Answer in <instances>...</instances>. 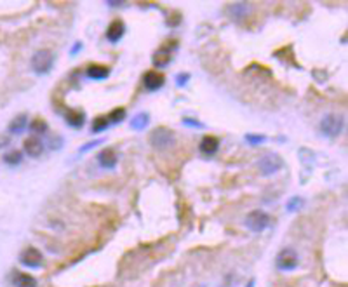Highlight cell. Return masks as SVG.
I'll return each instance as SVG.
<instances>
[{
	"label": "cell",
	"instance_id": "6da1fadb",
	"mask_svg": "<svg viewBox=\"0 0 348 287\" xmlns=\"http://www.w3.org/2000/svg\"><path fill=\"white\" fill-rule=\"evenodd\" d=\"M343 129H345V118L341 115L329 113V115H326L322 120H320V131L329 137L340 136Z\"/></svg>",
	"mask_w": 348,
	"mask_h": 287
},
{
	"label": "cell",
	"instance_id": "7a4b0ae2",
	"mask_svg": "<svg viewBox=\"0 0 348 287\" xmlns=\"http://www.w3.org/2000/svg\"><path fill=\"white\" fill-rule=\"evenodd\" d=\"M52 65H54V54L47 49L37 51L34 54V58H32V68H34V71L38 73V75L49 73Z\"/></svg>",
	"mask_w": 348,
	"mask_h": 287
},
{
	"label": "cell",
	"instance_id": "3957f363",
	"mask_svg": "<svg viewBox=\"0 0 348 287\" xmlns=\"http://www.w3.org/2000/svg\"><path fill=\"white\" fill-rule=\"evenodd\" d=\"M176 137H174V133L167 127H157L154 133L150 134V143L157 148V150H167L174 145Z\"/></svg>",
	"mask_w": 348,
	"mask_h": 287
},
{
	"label": "cell",
	"instance_id": "277c9868",
	"mask_svg": "<svg viewBox=\"0 0 348 287\" xmlns=\"http://www.w3.org/2000/svg\"><path fill=\"white\" fill-rule=\"evenodd\" d=\"M270 216L266 214L265 211H260V209H256V211H251L245 216V226H247L251 232H254V233H260V232H263L265 228H268L270 226Z\"/></svg>",
	"mask_w": 348,
	"mask_h": 287
},
{
	"label": "cell",
	"instance_id": "5b68a950",
	"mask_svg": "<svg viewBox=\"0 0 348 287\" xmlns=\"http://www.w3.org/2000/svg\"><path fill=\"white\" fill-rule=\"evenodd\" d=\"M258 167H260V171L263 176H272L284 167V160H282V157L277 153H266L265 157L260 158Z\"/></svg>",
	"mask_w": 348,
	"mask_h": 287
},
{
	"label": "cell",
	"instance_id": "8992f818",
	"mask_svg": "<svg viewBox=\"0 0 348 287\" xmlns=\"http://www.w3.org/2000/svg\"><path fill=\"white\" fill-rule=\"evenodd\" d=\"M298 256L293 249H284L278 253L277 259H275V265H277L278 270L282 271H289V270H295L298 267Z\"/></svg>",
	"mask_w": 348,
	"mask_h": 287
},
{
	"label": "cell",
	"instance_id": "52a82bcc",
	"mask_svg": "<svg viewBox=\"0 0 348 287\" xmlns=\"http://www.w3.org/2000/svg\"><path fill=\"white\" fill-rule=\"evenodd\" d=\"M174 47H176V42H171V44L160 47V49L155 52L154 58H152V61H154L155 67L162 68V67H166V65H169L171 59H173V49Z\"/></svg>",
	"mask_w": 348,
	"mask_h": 287
},
{
	"label": "cell",
	"instance_id": "ba28073f",
	"mask_svg": "<svg viewBox=\"0 0 348 287\" xmlns=\"http://www.w3.org/2000/svg\"><path fill=\"white\" fill-rule=\"evenodd\" d=\"M164 82H166V77L162 75L160 71H146L145 77H143V84L148 91H158L164 85Z\"/></svg>",
	"mask_w": 348,
	"mask_h": 287
},
{
	"label": "cell",
	"instance_id": "9c48e42d",
	"mask_svg": "<svg viewBox=\"0 0 348 287\" xmlns=\"http://www.w3.org/2000/svg\"><path fill=\"white\" fill-rule=\"evenodd\" d=\"M42 254L38 249H35V247H28V249L23 251V254H21V263L25 265V267H30V268H35V267H40L42 265Z\"/></svg>",
	"mask_w": 348,
	"mask_h": 287
},
{
	"label": "cell",
	"instance_id": "30bf717a",
	"mask_svg": "<svg viewBox=\"0 0 348 287\" xmlns=\"http://www.w3.org/2000/svg\"><path fill=\"white\" fill-rule=\"evenodd\" d=\"M23 148H25V152L30 155V157H40L42 152H44V143H42L40 137L32 136V137H26L25 139Z\"/></svg>",
	"mask_w": 348,
	"mask_h": 287
},
{
	"label": "cell",
	"instance_id": "8fae6325",
	"mask_svg": "<svg viewBox=\"0 0 348 287\" xmlns=\"http://www.w3.org/2000/svg\"><path fill=\"white\" fill-rule=\"evenodd\" d=\"M125 34V26H124V21L121 19H115L110 23V26H108L106 30V38L110 42H119L122 37H124Z\"/></svg>",
	"mask_w": 348,
	"mask_h": 287
},
{
	"label": "cell",
	"instance_id": "7c38bea8",
	"mask_svg": "<svg viewBox=\"0 0 348 287\" xmlns=\"http://www.w3.org/2000/svg\"><path fill=\"white\" fill-rule=\"evenodd\" d=\"M249 11H251V5L239 2V4H232V5H230V9H228V14H230V17H232V19L242 21L249 14Z\"/></svg>",
	"mask_w": 348,
	"mask_h": 287
},
{
	"label": "cell",
	"instance_id": "4fadbf2b",
	"mask_svg": "<svg viewBox=\"0 0 348 287\" xmlns=\"http://www.w3.org/2000/svg\"><path fill=\"white\" fill-rule=\"evenodd\" d=\"M220 148V139L214 136H206L200 141V152L206 155H214Z\"/></svg>",
	"mask_w": 348,
	"mask_h": 287
},
{
	"label": "cell",
	"instance_id": "5bb4252c",
	"mask_svg": "<svg viewBox=\"0 0 348 287\" xmlns=\"http://www.w3.org/2000/svg\"><path fill=\"white\" fill-rule=\"evenodd\" d=\"M110 75V68L104 65H89L87 67V77L94 80H103Z\"/></svg>",
	"mask_w": 348,
	"mask_h": 287
},
{
	"label": "cell",
	"instance_id": "9a60e30c",
	"mask_svg": "<svg viewBox=\"0 0 348 287\" xmlns=\"http://www.w3.org/2000/svg\"><path fill=\"white\" fill-rule=\"evenodd\" d=\"M65 118H67V122L71 125V127L80 129V127L84 125V122H86V113L80 112V110H70V112H67Z\"/></svg>",
	"mask_w": 348,
	"mask_h": 287
},
{
	"label": "cell",
	"instance_id": "2e32d148",
	"mask_svg": "<svg viewBox=\"0 0 348 287\" xmlns=\"http://www.w3.org/2000/svg\"><path fill=\"white\" fill-rule=\"evenodd\" d=\"M98 160H100V164L103 167L112 169V167H115V164H117V153L112 150V148H106V150H103L100 155H98Z\"/></svg>",
	"mask_w": 348,
	"mask_h": 287
},
{
	"label": "cell",
	"instance_id": "e0dca14e",
	"mask_svg": "<svg viewBox=\"0 0 348 287\" xmlns=\"http://www.w3.org/2000/svg\"><path fill=\"white\" fill-rule=\"evenodd\" d=\"M13 284L16 287H37V280L28 273H16L13 279Z\"/></svg>",
	"mask_w": 348,
	"mask_h": 287
},
{
	"label": "cell",
	"instance_id": "ac0fdd59",
	"mask_svg": "<svg viewBox=\"0 0 348 287\" xmlns=\"http://www.w3.org/2000/svg\"><path fill=\"white\" fill-rule=\"evenodd\" d=\"M26 115L23 113V115H17L14 117L13 120H11V124H9V133L13 134H21L23 131L26 129Z\"/></svg>",
	"mask_w": 348,
	"mask_h": 287
},
{
	"label": "cell",
	"instance_id": "d6986e66",
	"mask_svg": "<svg viewBox=\"0 0 348 287\" xmlns=\"http://www.w3.org/2000/svg\"><path fill=\"white\" fill-rule=\"evenodd\" d=\"M148 122H150V115H148V113H138L136 117H133L131 125H133V129L141 131V129H145Z\"/></svg>",
	"mask_w": 348,
	"mask_h": 287
},
{
	"label": "cell",
	"instance_id": "ffe728a7",
	"mask_svg": "<svg viewBox=\"0 0 348 287\" xmlns=\"http://www.w3.org/2000/svg\"><path fill=\"white\" fill-rule=\"evenodd\" d=\"M110 125V122H108V117H104V115H100V117H96L94 120H92V133H101V131H104Z\"/></svg>",
	"mask_w": 348,
	"mask_h": 287
},
{
	"label": "cell",
	"instance_id": "44dd1931",
	"mask_svg": "<svg viewBox=\"0 0 348 287\" xmlns=\"http://www.w3.org/2000/svg\"><path fill=\"white\" fill-rule=\"evenodd\" d=\"M21 160H23V153L19 150H13L4 155V162L9 164V166H17Z\"/></svg>",
	"mask_w": 348,
	"mask_h": 287
},
{
	"label": "cell",
	"instance_id": "7402d4cb",
	"mask_svg": "<svg viewBox=\"0 0 348 287\" xmlns=\"http://www.w3.org/2000/svg\"><path fill=\"white\" fill-rule=\"evenodd\" d=\"M30 129L34 131L35 136H38V134H46L47 133V124L44 118H35L32 124H30Z\"/></svg>",
	"mask_w": 348,
	"mask_h": 287
},
{
	"label": "cell",
	"instance_id": "603a6c76",
	"mask_svg": "<svg viewBox=\"0 0 348 287\" xmlns=\"http://www.w3.org/2000/svg\"><path fill=\"white\" fill-rule=\"evenodd\" d=\"M125 118V110L124 108H115L110 115H108V122H112V124H119Z\"/></svg>",
	"mask_w": 348,
	"mask_h": 287
},
{
	"label": "cell",
	"instance_id": "cb8c5ba5",
	"mask_svg": "<svg viewBox=\"0 0 348 287\" xmlns=\"http://www.w3.org/2000/svg\"><path fill=\"white\" fill-rule=\"evenodd\" d=\"M245 141L251 143V145H261V143L266 141V137L263 134H247L245 136Z\"/></svg>",
	"mask_w": 348,
	"mask_h": 287
},
{
	"label": "cell",
	"instance_id": "d4e9b609",
	"mask_svg": "<svg viewBox=\"0 0 348 287\" xmlns=\"http://www.w3.org/2000/svg\"><path fill=\"white\" fill-rule=\"evenodd\" d=\"M63 146V139L59 136H51L49 137V148L51 150H58Z\"/></svg>",
	"mask_w": 348,
	"mask_h": 287
},
{
	"label": "cell",
	"instance_id": "484cf974",
	"mask_svg": "<svg viewBox=\"0 0 348 287\" xmlns=\"http://www.w3.org/2000/svg\"><path fill=\"white\" fill-rule=\"evenodd\" d=\"M301 205H303V199H299V197H295V199L289 200L287 209H289V211H296V209H299Z\"/></svg>",
	"mask_w": 348,
	"mask_h": 287
},
{
	"label": "cell",
	"instance_id": "4316f807",
	"mask_svg": "<svg viewBox=\"0 0 348 287\" xmlns=\"http://www.w3.org/2000/svg\"><path fill=\"white\" fill-rule=\"evenodd\" d=\"M101 143H103V141H101V139H96V141H91V143H86V145H84V146H82V148H80V152H82V153H84V152H87V150H91V148H94V146H98V145H101Z\"/></svg>",
	"mask_w": 348,
	"mask_h": 287
},
{
	"label": "cell",
	"instance_id": "83f0119b",
	"mask_svg": "<svg viewBox=\"0 0 348 287\" xmlns=\"http://www.w3.org/2000/svg\"><path fill=\"white\" fill-rule=\"evenodd\" d=\"M183 124H185V125H191V127H197V129H202V127H204V124L193 120V118H185V120H183Z\"/></svg>",
	"mask_w": 348,
	"mask_h": 287
},
{
	"label": "cell",
	"instance_id": "f1b7e54d",
	"mask_svg": "<svg viewBox=\"0 0 348 287\" xmlns=\"http://www.w3.org/2000/svg\"><path fill=\"white\" fill-rule=\"evenodd\" d=\"M176 80H178V85H185V84L190 80V75H188V73H179Z\"/></svg>",
	"mask_w": 348,
	"mask_h": 287
},
{
	"label": "cell",
	"instance_id": "f546056e",
	"mask_svg": "<svg viewBox=\"0 0 348 287\" xmlns=\"http://www.w3.org/2000/svg\"><path fill=\"white\" fill-rule=\"evenodd\" d=\"M9 143H11V139L7 136H0V148H5Z\"/></svg>",
	"mask_w": 348,
	"mask_h": 287
},
{
	"label": "cell",
	"instance_id": "4dcf8cb0",
	"mask_svg": "<svg viewBox=\"0 0 348 287\" xmlns=\"http://www.w3.org/2000/svg\"><path fill=\"white\" fill-rule=\"evenodd\" d=\"M80 47H82V44H75V46L71 47V54H75V52H77V51H79Z\"/></svg>",
	"mask_w": 348,
	"mask_h": 287
}]
</instances>
